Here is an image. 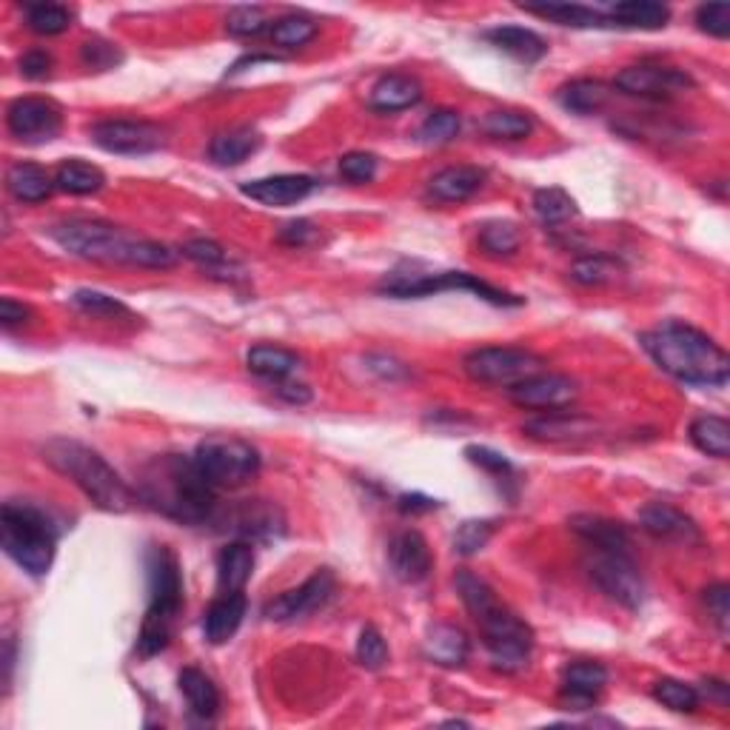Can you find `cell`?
<instances>
[{
  "mask_svg": "<svg viewBox=\"0 0 730 730\" xmlns=\"http://www.w3.org/2000/svg\"><path fill=\"white\" fill-rule=\"evenodd\" d=\"M26 319H29L26 305L18 303V300H12V297L0 300V323H3L7 332H12L14 326H23Z\"/></svg>",
  "mask_w": 730,
  "mask_h": 730,
  "instance_id": "obj_59",
  "label": "cell"
},
{
  "mask_svg": "<svg viewBox=\"0 0 730 730\" xmlns=\"http://www.w3.org/2000/svg\"><path fill=\"white\" fill-rule=\"evenodd\" d=\"M334 588H337V580H334L332 571L319 568L300 588L285 591V594H280L277 599H271V603L266 605V617H269L271 622H294V619L308 617V614L319 610L332 599Z\"/></svg>",
  "mask_w": 730,
  "mask_h": 730,
  "instance_id": "obj_15",
  "label": "cell"
},
{
  "mask_svg": "<svg viewBox=\"0 0 730 730\" xmlns=\"http://www.w3.org/2000/svg\"><path fill=\"white\" fill-rule=\"evenodd\" d=\"M480 246L491 257H514L523 246V232L517 223L491 221L480 228Z\"/></svg>",
  "mask_w": 730,
  "mask_h": 730,
  "instance_id": "obj_39",
  "label": "cell"
},
{
  "mask_svg": "<svg viewBox=\"0 0 730 730\" xmlns=\"http://www.w3.org/2000/svg\"><path fill=\"white\" fill-rule=\"evenodd\" d=\"M653 699L665 705V708L676 710V714H694L699 708V690L688 685V682L671 680V676L653 685Z\"/></svg>",
  "mask_w": 730,
  "mask_h": 730,
  "instance_id": "obj_45",
  "label": "cell"
},
{
  "mask_svg": "<svg viewBox=\"0 0 730 730\" xmlns=\"http://www.w3.org/2000/svg\"><path fill=\"white\" fill-rule=\"evenodd\" d=\"M71 303L83 308L86 314H94V317H123V319H137L135 314L128 312L126 305L121 300L109 297V294H100V291H75V297Z\"/></svg>",
  "mask_w": 730,
  "mask_h": 730,
  "instance_id": "obj_48",
  "label": "cell"
},
{
  "mask_svg": "<svg viewBox=\"0 0 730 730\" xmlns=\"http://www.w3.org/2000/svg\"><path fill=\"white\" fill-rule=\"evenodd\" d=\"M317 35V21L303 12H291L271 23V43L280 49H300Z\"/></svg>",
  "mask_w": 730,
  "mask_h": 730,
  "instance_id": "obj_38",
  "label": "cell"
},
{
  "mask_svg": "<svg viewBox=\"0 0 730 730\" xmlns=\"http://www.w3.org/2000/svg\"><path fill=\"white\" fill-rule=\"evenodd\" d=\"M183 257H189V260L194 262V266H200L203 271H209L212 277H223V280H232V277H240L243 269L237 266L235 260H232V255H228L226 248L221 246V243L214 240H189L183 248Z\"/></svg>",
  "mask_w": 730,
  "mask_h": 730,
  "instance_id": "obj_34",
  "label": "cell"
},
{
  "mask_svg": "<svg viewBox=\"0 0 730 730\" xmlns=\"http://www.w3.org/2000/svg\"><path fill=\"white\" fill-rule=\"evenodd\" d=\"M52 240L80 257L94 262H123V266H141V269H171L178 255L166 243L146 240L123 232L121 226L103 221H69L49 228Z\"/></svg>",
  "mask_w": 730,
  "mask_h": 730,
  "instance_id": "obj_4",
  "label": "cell"
},
{
  "mask_svg": "<svg viewBox=\"0 0 730 730\" xmlns=\"http://www.w3.org/2000/svg\"><path fill=\"white\" fill-rule=\"evenodd\" d=\"M525 12L539 14V18H551V21L562 23V26H576V29H591V26H608L599 12L588 7H576V3H548V7H523Z\"/></svg>",
  "mask_w": 730,
  "mask_h": 730,
  "instance_id": "obj_42",
  "label": "cell"
},
{
  "mask_svg": "<svg viewBox=\"0 0 730 730\" xmlns=\"http://www.w3.org/2000/svg\"><path fill=\"white\" fill-rule=\"evenodd\" d=\"M514 405L525 412H560L574 403L580 389L571 377L551 374V371H539V374L525 377L523 383L508 389Z\"/></svg>",
  "mask_w": 730,
  "mask_h": 730,
  "instance_id": "obj_16",
  "label": "cell"
},
{
  "mask_svg": "<svg viewBox=\"0 0 730 730\" xmlns=\"http://www.w3.org/2000/svg\"><path fill=\"white\" fill-rule=\"evenodd\" d=\"M730 594H728V585L725 582H717V585H710L708 591H705V605H708L710 617H714V622L719 625V631H728V617H730V605H728Z\"/></svg>",
  "mask_w": 730,
  "mask_h": 730,
  "instance_id": "obj_56",
  "label": "cell"
},
{
  "mask_svg": "<svg viewBox=\"0 0 730 730\" xmlns=\"http://www.w3.org/2000/svg\"><path fill=\"white\" fill-rule=\"evenodd\" d=\"M89 135L94 146L112 155H149L166 146L164 128L146 121H100Z\"/></svg>",
  "mask_w": 730,
  "mask_h": 730,
  "instance_id": "obj_12",
  "label": "cell"
},
{
  "mask_svg": "<svg viewBox=\"0 0 730 730\" xmlns=\"http://www.w3.org/2000/svg\"><path fill=\"white\" fill-rule=\"evenodd\" d=\"M534 212L546 226H562L571 217H576L574 198L562 189H537L534 192Z\"/></svg>",
  "mask_w": 730,
  "mask_h": 730,
  "instance_id": "obj_40",
  "label": "cell"
},
{
  "mask_svg": "<svg viewBox=\"0 0 730 730\" xmlns=\"http://www.w3.org/2000/svg\"><path fill=\"white\" fill-rule=\"evenodd\" d=\"M137 496L151 510L183 525L212 519L217 488L200 474L194 457L164 454L149 460L137 476Z\"/></svg>",
  "mask_w": 730,
  "mask_h": 730,
  "instance_id": "obj_1",
  "label": "cell"
},
{
  "mask_svg": "<svg viewBox=\"0 0 730 730\" xmlns=\"http://www.w3.org/2000/svg\"><path fill=\"white\" fill-rule=\"evenodd\" d=\"M7 126L23 143H49L64 128V112L49 98H18L7 112Z\"/></svg>",
  "mask_w": 730,
  "mask_h": 730,
  "instance_id": "obj_14",
  "label": "cell"
},
{
  "mask_svg": "<svg viewBox=\"0 0 730 730\" xmlns=\"http://www.w3.org/2000/svg\"><path fill=\"white\" fill-rule=\"evenodd\" d=\"M314 189H317V180L308 178V175H271V178L248 180V183L240 186V192L246 198L274 209L294 206V203L308 198Z\"/></svg>",
  "mask_w": 730,
  "mask_h": 730,
  "instance_id": "obj_20",
  "label": "cell"
},
{
  "mask_svg": "<svg viewBox=\"0 0 730 730\" xmlns=\"http://www.w3.org/2000/svg\"><path fill=\"white\" fill-rule=\"evenodd\" d=\"M389 565L391 574L397 576L400 582H405V585H417V582L426 580L434 568V557L426 537L419 531H400L389 542Z\"/></svg>",
  "mask_w": 730,
  "mask_h": 730,
  "instance_id": "obj_18",
  "label": "cell"
},
{
  "mask_svg": "<svg viewBox=\"0 0 730 730\" xmlns=\"http://www.w3.org/2000/svg\"><path fill=\"white\" fill-rule=\"evenodd\" d=\"M596 431H599V426L580 412H548L542 417L528 419L523 426L525 437H531L537 442H553V446L591 440V437H596Z\"/></svg>",
  "mask_w": 730,
  "mask_h": 730,
  "instance_id": "obj_17",
  "label": "cell"
},
{
  "mask_svg": "<svg viewBox=\"0 0 730 730\" xmlns=\"http://www.w3.org/2000/svg\"><path fill=\"white\" fill-rule=\"evenodd\" d=\"M454 585L462 605L469 608L476 628L483 633L485 651H488L496 671H503V674L523 671L534 651L531 625L519 619L517 614H510L505 605H499L488 582L480 580L471 571H457Z\"/></svg>",
  "mask_w": 730,
  "mask_h": 730,
  "instance_id": "obj_2",
  "label": "cell"
},
{
  "mask_svg": "<svg viewBox=\"0 0 730 730\" xmlns=\"http://www.w3.org/2000/svg\"><path fill=\"white\" fill-rule=\"evenodd\" d=\"M3 551L29 576H43L55 562L57 531L41 508L26 503H7L0 510Z\"/></svg>",
  "mask_w": 730,
  "mask_h": 730,
  "instance_id": "obj_7",
  "label": "cell"
},
{
  "mask_svg": "<svg viewBox=\"0 0 730 730\" xmlns=\"http://www.w3.org/2000/svg\"><path fill=\"white\" fill-rule=\"evenodd\" d=\"M243 617H246V596H243V591L221 594L209 605L206 617H203V633H206L212 645H226L243 625Z\"/></svg>",
  "mask_w": 730,
  "mask_h": 730,
  "instance_id": "obj_24",
  "label": "cell"
},
{
  "mask_svg": "<svg viewBox=\"0 0 730 730\" xmlns=\"http://www.w3.org/2000/svg\"><path fill=\"white\" fill-rule=\"evenodd\" d=\"M26 23L37 35H60L71 23V12L57 3H32L26 7Z\"/></svg>",
  "mask_w": 730,
  "mask_h": 730,
  "instance_id": "obj_46",
  "label": "cell"
},
{
  "mask_svg": "<svg viewBox=\"0 0 730 730\" xmlns=\"http://www.w3.org/2000/svg\"><path fill=\"white\" fill-rule=\"evenodd\" d=\"M180 694L186 696V703L192 708V714H198L200 719H212L217 710H221V694H217V685L209 680L203 671L198 667H183L178 676Z\"/></svg>",
  "mask_w": 730,
  "mask_h": 730,
  "instance_id": "obj_32",
  "label": "cell"
},
{
  "mask_svg": "<svg viewBox=\"0 0 730 730\" xmlns=\"http://www.w3.org/2000/svg\"><path fill=\"white\" fill-rule=\"evenodd\" d=\"M571 531L588 542L594 551H622L631 553V534L625 531L622 523H614L608 517H596V514H576L571 517Z\"/></svg>",
  "mask_w": 730,
  "mask_h": 730,
  "instance_id": "obj_23",
  "label": "cell"
},
{
  "mask_svg": "<svg viewBox=\"0 0 730 730\" xmlns=\"http://www.w3.org/2000/svg\"><path fill=\"white\" fill-rule=\"evenodd\" d=\"M80 57H83V64L89 66V69H114V66L121 64L123 55L117 52V46L109 41H100V37H94V41H86L83 49H80Z\"/></svg>",
  "mask_w": 730,
  "mask_h": 730,
  "instance_id": "obj_53",
  "label": "cell"
},
{
  "mask_svg": "<svg viewBox=\"0 0 730 730\" xmlns=\"http://www.w3.org/2000/svg\"><path fill=\"white\" fill-rule=\"evenodd\" d=\"M485 183V171L480 166H448L428 180V194L437 203H465L474 198Z\"/></svg>",
  "mask_w": 730,
  "mask_h": 730,
  "instance_id": "obj_22",
  "label": "cell"
},
{
  "mask_svg": "<svg viewBox=\"0 0 730 730\" xmlns=\"http://www.w3.org/2000/svg\"><path fill=\"white\" fill-rule=\"evenodd\" d=\"M588 574L599 585V591L608 594L622 608L639 610L645 603V582H642V574H639L637 562L631 560V553L594 551L591 548Z\"/></svg>",
  "mask_w": 730,
  "mask_h": 730,
  "instance_id": "obj_11",
  "label": "cell"
},
{
  "mask_svg": "<svg viewBox=\"0 0 730 730\" xmlns=\"http://www.w3.org/2000/svg\"><path fill=\"white\" fill-rule=\"evenodd\" d=\"M419 100H423V86H419V80L412 78V75L394 71V75H385V78L377 80L374 89H371L369 103L374 112L391 114L417 106Z\"/></svg>",
  "mask_w": 730,
  "mask_h": 730,
  "instance_id": "obj_25",
  "label": "cell"
},
{
  "mask_svg": "<svg viewBox=\"0 0 730 730\" xmlns=\"http://www.w3.org/2000/svg\"><path fill=\"white\" fill-rule=\"evenodd\" d=\"M619 274H622V266L605 255L580 257V260L571 266V280L580 285H605L610 283V280H617Z\"/></svg>",
  "mask_w": 730,
  "mask_h": 730,
  "instance_id": "obj_44",
  "label": "cell"
},
{
  "mask_svg": "<svg viewBox=\"0 0 730 730\" xmlns=\"http://www.w3.org/2000/svg\"><path fill=\"white\" fill-rule=\"evenodd\" d=\"M605 685H608V671L599 662H574L562 674V705L568 710L591 708Z\"/></svg>",
  "mask_w": 730,
  "mask_h": 730,
  "instance_id": "obj_21",
  "label": "cell"
},
{
  "mask_svg": "<svg viewBox=\"0 0 730 730\" xmlns=\"http://www.w3.org/2000/svg\"><path fill=\"white\" fill-rule=\"evenodd\" d=\"M534 121L528 112H517V109H499L491 112L483 121V132L496 141H523L531 135Z\"/></svg>",
  "mask_w": 730,
  "mask_h": 730,
  "instance_id": "obj_41",
  "label": "cell"
},
{
  "mask_svg": "<svg viewBox=\"0 0 730 730\" xmlns=\"http://www.w3.org/2000/svg\"><path fill=\"white\" fill-rule=\"evenodd\" d=\"M194 462L214 488H240L260 474V451L228 434H214L200 442Z\"/></svg>",
  "mask_w": 730,
  "mask_h": 730,
  "instance_id": "obj_9",
  "label": "cell"
},
{
  "mask_svg": "<svg viewBox=\"0 0 730 730\" xmlns=\"http://www.w3.org/2000/svg\"><path fill=\"white\" fill-rule=\"evenodd\" d=\"M465 457H469L474 465H480L483 471H488V474H510V462L508 457L499 454V451H494V448L488 446H469L465 448Z\"/></svg>",
  "mask_w": 730,
  "mask_h": 730,
  "instance_id": "obj_55",
  "label": "cell"
},
{
  "mask_svg": "<svg viewBox=\"0 0 730 730\" xmlns=\"http://www.w3.org/2000/svg\"><path fill=\"white\" fill-rule=\"evenodd\" d=\"M465 374L474 380V383L485 385H510L523 383L525 377L539 374L546 360L534 351H525V348L514 346H491V348H476L465 357Z\"/></svg>",
  "mask_w": 730,
  "mask_h": 730,
  "instance_id": "obj_10",
  "label": "cell"
},
{
  "mask_svg": "<svg viewBox=\"0 0 730 730\" xmlns=\"http://www.w3.org/2000/svg\"><path fill=\"white\" fill-rule=\"evenodd\" d=\"M491 534H494V523L491 519H469L462 523L454 534V551L460 557H474L488 546Z\"/></svg>",
  "mask_w": 730,
  "mask_h": 730,
  "instance_id": "obj_49",
  "label": "cell"
},
{
  "mask_svg": "<svg viewBox=\"0 0 730 730\" xmlns=\"http://www.w3.org/2000/svg\"><path fill=\"white\" fill-rule=\"evenodd\" d=\"M255 574V548L246 539L228 542L217 557V588L221 594H237Z\"/></svg>",
  "mask_w": 730,
  "mask_h": 730,
  "instance_id": "obj_26",
  "label": "cell"
},
{
  "mask_svg": "<svg viewBox=\"0 0 730 730\" xmlns=\"http://www.w3.org/2000/svg\"><path fill=\"white\" fill-rule=\"evenodd\" d=\"M696 23L703 32L714 37H728L730 35V7L728 3H705L696 9Z\"/></svg>",
  "mask_w": 730,
  "mask_h": 730,
  "instance_id": "obj_54",
  "label": "cell"
},
{
  "mask_svg": "<svg viewBox=\"0 0 730 730\" xmlns=\"http://www.w3.org/2000/svg\"><path fill=\"white\" fill-rule=\"evenodd\" d=\"M248 371H255L262 380H271V383H283L289 380L294 371L300 369V357L289 348L280 346H255L246 355Z\"/></svg>",
  "mask_w": 730,
  "mask_h": 730,
  "instance_id": "obj_30",
  "label": "cell"
},
{
  "mask_svg": "<svg viewBox=\"0 0 730 730\" xmlns=\"http://www.w3.org/2000/svg\"><path fill=\"white\" fill-rule=\"evenodd\" d=\"M317 226H314L312 221H291L285 223L283 228H280V235H277V240L283 243V246H291V248H305L308 243L317 240Z\"/></svg>",
  "mask_w": 730,
  "mask_h": 730,
  "instance_id": "obj_57",
  "label": "cell"
},
{
  "mask_svg": "<svg viewBox=\"0 0 730 730\" xmlns=\"http://www.w3.org/2000/svg\"><path fill=\"white\" fill-rule=\"evenodd\" d=\"M357 662L366 671H380L389 662V645H385L383 633L377 628H362L360 639H357Z\"/></svg>",
  "mask_w": 730,
  "mask_h": 730,
  "instance_id": "obj_51",
  "label": "cell"
},
{
  "mask_svg": "<svg viewBox=\"0 0 730 730\" xmlns=\"http://www.w3.org/2000/svg\"><path fill=\"white\" fill-rule=\"evenodd\" d=\"M7 186L12 198L21 200V203H43L55 189V180L43 166L14 164L7 175Z\"/></svg>",
  "mask_w": 730,
  "mask_h": 730,
  "instance_id": "obj_31",
  "label": "cell"
},
{
  "mask_svg": "<svg viewBox=\"0 0 730 730\" xmlns=\"http://www.w3.org/2000/svg\"><path fill=\"white\" fill-rule=\"evenodd\" d=\"M619 92L633 94V98H651V100H665L676 98L682 92H690L694 89V78L685 75L682 69L674 66H651V64H639V66H625L622 71L614 80Z\"/></svg>",
  "mask_w": 730,
  "mask_h": 730,
  "instance_id": "obj_13",
  "label": "cell"
},
{
  "mask_svg": "<svg viewBox=\"0 0 730 730\" xmlns=\"http://www.w3.org/2000/svg\"><path fill=\"white\" fill-rule=\"evenodd\" d=\"M146 571H149V608L137 633V653L155 656L169 645L175 619L183 608V574L178 557L166 546H151Z\"/></svg>",
  "mask_w": 730,
  "mask_h": 730,
  "instance_id": "obj_6",
  "label": "cell"
},
{
  "mask_svg": "<svg viewBox=\"0 0 730 730\" xmlns=\"http://www.w3.org/2000/svg\"><path fill=\"white\" fill-rule=\"evenodd\" d=\"M400 508L403 510H431L437 508V499H428L423 494H405L400 496Z\"/></svg>",
  "mask_w": 730,
  "mask_h": 730,
  "instance_id": "obj_61",
  "label": "cell"
},
{
  "mask_svg": "<svg viewBox=\"0 0 730 730\" xmlns=\"http://www.w3.org/2000/svg\"><path fill=\"white\" fill-rule=\"evenodd\" d=\"M610 89L603 83V80L594 78H580L571 80L560 89V103L562 109L574 114H596L599 109L608 103Z\"/></svg>",
  "mask_w": 730,
  "mask_h": 730,
  "instance_id": "obj_35",
  "label": "cell"
},
{
  "mask_svg": "<svg viewBox=\"0 0 730 730\" xmlns=\"http://www.w3.org/2000/svg\"><path fill=\"white\" fill-rule=\"evenodd\" d=\"M43 460L49 462L57 474H64L78 485L98 508L123 514L135 505V491L128 488L126 480L94 448L83 442L55 437L43 446Z\"/></svg>",
  "mask_w": 730,
  "mask_h": 730,
  "instance_id": "obj_5",
  "label": "cell"
},
{
  "mask_svg": "<svg viewBox=\"0 0 730 730\" xmlns=\"http://www.w3.org/2000/svg\"><path fill=\"white\" fill-rule=\"evenodd\" d=\"M690 440L708 457L728 460L730 457V423L717 414H705L690 423Z\"/></svg>",
  "mask_w": 730,
  "mask_h": 730,
  "instance_id": "obj_36",
  "label": "cell"
},
{
  "mask_svg": "<svg viewBox=\"0 0 730 730\" xmlns=\"http://www.w3.org/2000/svg\"><path fill=\"white\" fill-rule=\"evenodd\" d=\"M237 531L246 537H271L274 531H283V517L274 505L248 503L237 517Z\"/></svg>",
  "mask_w": 730,
  "mask_h": 730,
  "instance_id": "obj_43",
  "label": "cell"
},
{
  "mask_svg": "<svg viewBox=\"0 0 730 730\" xmlns=\"http://www.w3.org/2000/svg\"><path fill=\"white\" fill-rule=\"evenodd\" d=\"M377 160L371 151H348L340 157V175L348 183H371L377 178Z\"/></svg>",
  "mask_w": 730,
  "mask_h": 730,
  "instance_id": "obj_52",
  "label": "cell"
},
{
  "mask_svg": "<svg viewBox=\"0 0 730 730\" xmlns=\"http://www.w3.org/2000/svg\"><path fill=\"white\" fill-rule=\"evenodd\" d=\"M103 183H106V175H103L98 166L86 164V160H66V164L57 166L55 171L57 189L66 194H78V198L100 192Z\"/></svg>",
  "mask_w": 730,
  "mask_h": 730,
  "instance_id": "obj_37",
  "label": "cell"
},
{
  "mask_svg": "<svg viewBox=\"0 0 730 730\" xmlns=\"http://www.w3.org/2000/svg\"><path fill=\"white\" fill-rule=\"evenodd\" d=\"M457 135H460V114L451 112V109H440V112L428 114L426 123L419 126V141L428 143V146L451 143Z\"/></svg>",
  "mask_w": 730,
  "mask_h": 730,
  "instance_id": "obj_47",
  "label": "cell"
},
{
  "mask_svg": "<svg viewBox=\"0 0 730 730\" xmlns=\"http://www.w3.org/2000/svg\"><path fill=\"white\" fill-rule=\"evenodd\" d=\"M277 394L289 400V403H308V400H312V391L305 389V385H300V383L297 385L283 383L280 389H277Z\"/></svg>",
  "mask_w": 730,
  "mask_h": 730,
  "instance_id": "obj_60",
  "label": "cell"
},
{
  "mask_svg": "<svg viewBox=\"0 0 730 730\" xmlns=\"http://www.w3.org/2000/svg\"><path fill=\"white\" fill-rule=\"evenodd\" d=\"M3 662H7V682H12V667H14V639L12 637L7 639V656H3Z\"/></svg>",
  "mask_w": 730,
  "mask_h": 730,
  "instance_id": "obj_62",
  "label": "cell"
},
{
  "mask_svg": "<svg viewBox=\"0 0 730 730\" xmlns=\"http://www.w3.org/2000/svg\"><path fill=\"white\" fill-rule=\"evenodd\" d=\"M639 525L642 531L651 534L653 539H665V542H680V546H699V528L685 510L674 508L667 503H648L639 510Z\"/></svg>",
  "mask_w": 730,
  "mask_h": 730,
  "instance_id": "obj_19",
  "label": "cell"
},
{
  "mask_svg": "<svg viewBox=\"0 0 730 730\" xmlns=\"http://www.w3.org/2000/svg\"><path fill=\"white\" fill-rule=\"evenodd\" d=\"M485 41L505 55L517 57L519 64H537L548 55L546 37H539L534 29L525 26H496L485 32Z\"/></svg>",
  "mask_w": 730,
  "mask_h": 730,
  "instance_id": "obj_27",
  "label": "cell"
},
{
  "mask_svg": "<svg viewBox=\"0 0 730 730\" xmlns=\"http://www.w3.org/2000/svg\"><path fill=\"white\" fill-rule=\"evenodd\" d=\"M383 294L389 297H431V294H440V291H471L476 297L488 300L494 305H523V297L517 294H508L503 289H494V285L483 283L480 277L469 274V271H391L389 277L380 285Z\"/></svg>",
  "mask_w": 730,
  "mask_h": 730,
  "instance_id": "obj_8",
  "label": "cell"
},
{
  "mask_svg": "<svg viewBox=\"0 0 730 730\" xmlns=\"http://www.w3.org/2000/svg\"><path fill=\"white\" fill-rule=\"evenodd\" d=\"M21 71H23V78H29V80L49 78L52 55L46 49H29L26 55L21 57Z\"/></svg>",
  "mask_w": 730,
  "mask_h": 730,
  "instance_id": "obj_58",
  "label": "cell"
},
{
  "mask_svg": "<svg viewBox=\"0 0 730 730\" xmlns=\"http://www.w3.org/2000/svg\"><path fill=\"white\" fill-rule=\"evenodd\" d=\"M269 26H271L269 18H266V12H262L260 7H237L232 9L226 18L228 35L235 37H257Z\"/></svg>",
  "mask_w": 730,
  "mask_h": 730,
  "instance_id": "obj_50",
  "label": "cell"
},
{
  "mask_svg": "<svg viewBox=\"0 0 730 730\" xmlns=\"http://www.w3.org/2000/svg\"><path fill=\"white\" fill-rule=\"evenodd\" d=\"M260 143L262 137L257 128L237 126L214 137L212 146H209V155H212V160L217 166H240L260 149Z\"/></svg>",
  "mask_w": 730,
  "mask_h": 730,
  "instance_id": "obj_29",
  "label": "cell"
},
{
  "mask_svg": "<svg viewBox=\"0 0 730 730\" xmlns=\"http://www.w3.org/2000/svg\"><path fill=\"white\" fill-rule=\"evenodd\" d=\"M469 651H471L469 637H465V631L457 628V625L440 622V625H431V628H428L426 653H428V660L437 662V665H442V667L465 665V660H469Z\"/></svg>",
  "mask_w": 730,
  "mask_h": 730,
  "instance_id": "obj_28",
  "label": "cell"
},
{
  "mask_svg": "<svg viewBox=\"0 0 730 730\" xmlns=\"http://www.w3.org/2000/svg\"><path fill=\"white\" fill-rule=\"evenodd\" d=\"M608 18L617 21V26L656 32V29L667 26L671 9L662 7V3H651V0H625V3H617V7L610 9Z\"/></svg>",
  "mask_w": 730,
  "mask_h": 730,
  "instance_id": "obj_33",
  "label": "cell"
},
{
  "mask_svg": "<svg viewBox=\"0 0 730 730\" xmlns=\"http://www.w3.org/2000/svg\"><path fill=\"white\" fill-rule=\"evenodd\" d=\"M642 346L651 360L665 374L676 377L680 383L717 389L728 383L730 360L728 351L714 337L688 323H662L653 332L642 334Z\"/></svg>",
  "mask_w": 730,
  "mask_h": 730,
  "instance_id": "obj_3",
  "label": "cell"
}]
</instances>
